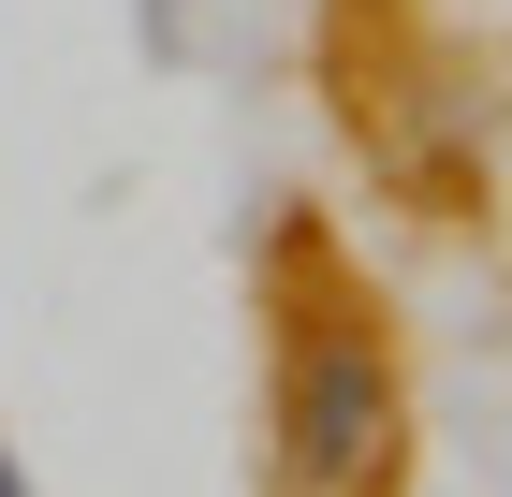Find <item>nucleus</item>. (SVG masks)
Returning <instances> with one entry per match:
<instances>
[{"label": "nucleus", "mask_w": 512, "mask_h": 497, "mask_svg": "<svg viewBox=\"0 0 512 497\" xmlns=\"http://www.w3.org/2000/svg\"><path fill=\"white\" fill-rule=\"evenodd\" d=\"M395 468V351L352 307H308L278 351V483L293 497H366Z\"/></svg>", "instance_id": "nucleus-1"}, {"label": "nucleus", "mask_w": 512, "mask_h": 497, "mask_svg": "<svg viewBox=\"0 0 512 497\" xmlns=\"http://www.w3.org/2000/svg\"><path fill=\"white\" fill-rule=\"evenodd\" d=\"M0 497H30V468H15V454H0Z\"/></svg>", "instance_id": "nucleus-2"}]
</instances>
